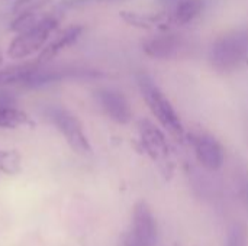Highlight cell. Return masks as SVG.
<instances>
[{"mask_svg":"<svg viewBox=\"0 0 248 246\" xmlns=\"http://www.w3.org/2000/svg\"><path fill=\"white\" fill-rule=\"evenodd\" d=\"M209 62L219 72H234L248 65V33L231 30L215 39L209 49Z\"/></svg>","mask_w":248,"mask_h":246,"instance_id":"1","label":"cell"},{"mask_svg":"<svg viewBox=\"0 0 248 246\" xmlns=\"http://www.w3.org/2000/svg\"><path fill=\"white\" fill-rule=\"evenodd\" d=\"M137 81H138L141 94H142L150 112L153 113V116L161 123V126L164 129L169 130L170 135H173L176 139L182 141L185 136L183 123H182L177 112L171 106L170 100L166 97V94L158 88V86L154 83V80L145 72H140L137 75Z\"/></svg>","mask_w":248,"mask_h":246,"instance_id":"2","label":"cell"},{"mask_svg":"<svg viewBox=\"0 0 248 246\" xmlns=\"http://www.w3.org/2000/svg\"><path fill=\"white\" fill-rule=\"evenodd\" d=\"M58 23L60 19L54 13H49V16L33 29L17 33V36H15L9 43L7 55L12 59H25L41 51L49 35L58 28Z\"/></svg>","mask_w":248,"mask_h":246,"instance_id":"3","label":"cell"},{"mask_svg":"<svg viewBox=\"0 0 248 246\" xmlns=\"http://www.w3.org/2000/svg\"><path fill=\"white\" fill-rule=\"evenodd\" d=\"M49 120L57 126L60 133L64 136L68 146L78 155H89L92 152V145L83 130L81 122L64 107H49L46 110Z\"/></svg>","mask_w":248,"mask_h":246,"instance_id":"4","label":"cell"},{"mask_svg":"<svg viewBox=\"0 0 248 246\" xmlns=\"http://www.w3.org/2000/svg\"><path fill=\"white\" fill-rule=\"evenodd\" d=\"M157 222L148 204L138 202L132 212V228L126 235L125 246H155L157 244Z\"/></svg>","mask_w":248,"mask_h":246,"instance_id":"5","label":"cell"},{"mask_svg":"<svg viewBox=\"0 0 248 246\" xmlns=\"http://www.w3.org/2000/svg\"><path fill=\"white\" fill-rule=\"evenodd\" d=\"M196 159L209 171H217L224 165L225 152L222 145L208 133H196L190 136Z\"/></svg>","mask_w":248,"mask_h":246,"instance_id":"6","label":"cell"},{"mask_svg":"<svg viewBox=\"0 0 248 246\" xmlns=\"http://www.w3.org/2000/svg\"><path fill=\"white\" fill-rule=\"evenodd\" d=\"M97 101L102 107V110L106 113V116L119 123L126 125L132 119V109L129 106V101L126 97L112 88H103L97 91Z\"/></svg>","mask_w":248,"mask_h":246,"instance_id":"7","label":"cell"},{"mask_svg":"<svg viewBox=\"0 0 248 246\" xmlns=\"http://www.w3.org/2000/svg\"><path fill=\"white\" fill-rule=\"evenodd\" d=\"M140 129V138L141 144L145 149V152L153 158V159H164L169 155V145L166 141L164 133L153 125L150 120H141L138 123Z\"/></svg>","mask_w":248,"mask_h":246,"instance_id":"8","label":"cell"},{"mask_svg":"<svg viewBox=\"0 0 248 246\" xmlns=\"http://www.w3.org/2000/svg\"><path fill=\"white\" fill-rule=\"evenodd\" d=\"M84 28L80 25H73L70 28H67L65 30H62L54 41H51L46 46H44L38 55V62L44 64L49 59H52L54 57H57L61 51H64L65 48L71 46L83 33Z\"/></svg>","mask_w":248,"mask_h":246,"instance_id":"9","label":"cell"},{"mask_svg":"<svg viewBox=\"0 0 248 246\" xmlns=\"http://www.w3.org/2000/svg\"><path fill=\"white\" fill-rule=\"evenodd\" d=\"M144 52L157 59H167L174 57L180 49V39L176 35H160L147 39L142 45Z\"/></svg>","mask_w":248,"mask_h":246,"instance_id":"10","label":"cell"},{"mask_svg":"<svg viewBox=\"0 0 248 246\" xmlns=\"http://www.w3.org/2000/svg\"><path fill=\"white\" fill-rule=\"evenodd\" d=\"M41 64L38 61L23 62L19 65H12L4 70H0V88L10 86V84H23L28 75L36 70Z\"/></svg>","mask_w":248,"mask_h":246,"instance_id":"11","label":"cell"},{"mask_svg":"<svg viewBox=\"0 0 248 246\" xmlns=\"http://www.w3.org/2000/svg\"><path fill=\"white\" fill-rule=\"evenodd\" d=\"M35 122L29 115L15 106L0 109V128L17 129V128H33Z\"/></svg>","mask_w":248,"mask_h":246,"instance_id":"12","label":"cell"},{"mask_svg":"<svg viewBox=\"0 0 248 246\" xmlns=\"http://www.w3.org/2000/svg\"><path fill=\"white\" fill-rule=\"evenodd\" d=\"M203 9V0H180L176 3L173 12V20L177 25H186L192 22Z\"/></svg>","mask_w":248,"mask_h":246,"instance_id":"13","label":"cell"},{"mask_svg":"<svg viewBox=\"0 0 248 246\" xmlns=\"http://www.w3.org/2000/svg\"><path fill=\"white\" fill-rule=\"evenodd\" d=\"M49 13L51 12L36 10V12H28V13L16 14V17L10 23V30L15 33H22V32L31 30L35 26H38L39 23H42L49 16Z\"/></svg>","mask_w":248,"mask_h":246,"instance_id":"14","label":"cell"},{"mask_svg":"<svg viewBox=\"0 0 248 246\" xmlns=\"http://www.w3.org/2000/svg\"><path fill=\"white\" fill-rule=\"evenodd\" d=\"M22 171V157L15 149H0V173L16 175Z\"/></svg>","mask_w":248,"mask_h":246,"instance_id":"15","label":"cell"},{"mask_svg":"<svg viewBox=\"0 0 248 246\" xmlns=\"http://www.w3.org/2000/svg\"><path fill=\"white\" fill-rule=\"evenodd\" d=\"M121 19L132 26H137V28H151L153 25H155L158 22L157 17L154 16H150V14H142V13H138V12H129V10H122L119 13Z\"/></svg>","mask_w":248,"mask_h":246,"instance_id":"16","label":"cell"},{"mask_svg":"<svg viewBox=\"0 0 248 246\" xmlns=\"http://www.w3.org/2000/svg\"><path fill=\"white\" fill-rule=\"evenodd\" d=\"M52 1H55V0H16L12 7V12L15 14L36 12V10H42L46 4H49Z\"/></svg>","mask_w":248,"mask_h":246,"instance_id":"17","label":"cell"},{"mask_svg":"<svg viewBox=\"0 0 248 246\" xmlns=\"http://www.w3.org/2000/svg\"><path fill=\"white\" fill-rule=\"evenodd\" d=\"M247 231L243 225L231 226L228 236H227V246H247Z\"/></svg>","mask_w":248,"mask_h":246,"instance_id":"18","label":"cell"},{"mask_svg":"<svg viewBox=\"0 0 248 246\" xmlns=\"http://www.w3.org/2000/svg\"><path fill=\"white\" fill-rule=\"evenodd\" d=\"M16 103H17V99H16V96L13 93L0 88V109L16 106Z\"/></svg>","mask_w":248,"mask_h":246,"instance_id":"19","label":"cell"},{"mask_svg":"<svg viewBox=\"0 0 248 246\" xmlns=\"http://www.w3.org/2000/svg\"><path fill=\"white\" fill-rule=\"evenodd\" d=\"M240 190H241V199H243L246 207L248 209V175L243 178V181H241V188H240Z\"/></svg>","mask_w":248,"mask_h":246,"instance_id":"20","label":"cell"},{"mask_svg":"<svg viewBox=\"0 0 248 246\" xmlns=\"http://www.w3.org/2000/svg\"><path fill=\"white\" fill-rule=\"evenodd\" d=\"M163 3H177V1H180V0H161Z\"/></svg>","mask_w":248,"mask_h":246,"instance_id":"21","label":"cell"},{"mask_svg":"<svg viewBox=\"0 0 248 246\" xmlns=\"http://www.w3.org/2000/svg\"><path fill=\"white\" fill-rule=\"evenodd\" d=\"M1 62H3V57H1V54H0V65H1Z\"/></svg>","mask_w":248,"mask_h":246,"instance_id":"22","label":"cell"}]
</instances>
